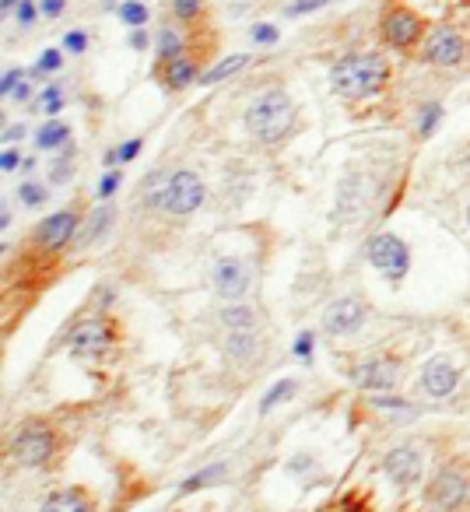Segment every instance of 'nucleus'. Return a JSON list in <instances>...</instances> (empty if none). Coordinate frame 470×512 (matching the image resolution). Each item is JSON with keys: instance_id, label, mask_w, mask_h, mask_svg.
<instances>
[{"instance_id": "nucleus-30", "label": "nucleus", "mask_w": 470, "mask_h": 512, "mask_svg": "<svg viewBox=\"0 0 470 512\" xmlns=\"http://www.w3.org/2000/svg\"><path fill=\"white\" fill-rule=\"evenodd\" d=\"M330 0H292L285 8V15L288 18H302V15H313V11H320V8H327Z\"/></svg>"}, {"instance_id": "nucleus-12", "label": "nucleus", "mask_w": 470, "mask_h": 512, "mask_svg": "<svg viewBox=\"0 0 470 512\" xmlns=\"http://www.w3.org/2000/svg\"><path fill=\"white\" fill-rule=\"evenodd\" d=\"M74 228H78V214L74 211H60V214H50V218L39 225V239H43L46 249H60L71 242Z\"/></svg>"}, {"instance_id": "nucleus-42", "label": "nucleus", "mask_w": 470, "mask_h": 512, "mask_svg": "<svg viewBox=\"0 0 470 512\" xmlns=\"http://www.w3.org/2000/svg\"><path fill=\"white\" fill-rule=\"evenodd\" d=\"M130 46H134V50H144V46H148V32H144V29L130 32Z\"/></svg>"}, {"instance_id": "nucleus-17", "label": "nucleus", "mask_w": 470, "mask_h": 512, "mask_svg": "<svg viewBox=\"0 0 470 512\" xmlns=\"http://www.w3.org/2000/svg\"><path fill=\"white\" fill-rule=\"evenodd\" d=\"M165 67V85L169 88H186V85H193V81H197V64H193L190 57H176V60H169V64H162Z\"/></svg>"}, {"instance_id": "nucleus-3", "label": "nucleus", "mask_w": 470, "mask_h": 512, "mask_svg": "<svg viewBox=\"0 0 470 512\" xmlns=\"http://www.w3.org/2000/svg\"><path fill=\"white\" fill-rule=\"evenodd\" d=\"M292 123H295V102L281 88L257 95L250 102V109H246V130L264 144H278L292 130Z\"/></svg>"}, {"instance_id": "nucleus-38", "label": "nucleus", "mask_w": 470, "mask_h": 512, "mask_svg": "<svg viewBox=\"0 0 470 512\" xmlns=\"http://www.w3.org/2000/svg\"><path fill=\"white\" fill-rule=\"evenodd\" d=\"M116 186H120V172H109V176H102L99 197H109V193H116Z\"/></svg>"}, {"instance_id": "nucleus-1", "label": "nucleus", "mask_w": 470, "mask_h": 512, "mask_svg": "<svg viewBox=\"0 0 470 512\" xmlns=\"http://www.w3.org/2000/svg\"><path fill=\"white\" fill-rule=\"evenodd\" d=\"M390 78V67L379 53H348L330 67V88L344 99H369Z\"/></svg>"}, {"instance_id": "nucleus-31", "label": "nucleus", "mask_w": 470, "mask_h": 512, "mask_svg": "<svg viewBox=\"0 0 470 512\" xmlns=\"http://www.w3.org/2000/svg\"><path fill=\"white\" fill-rule=\"evenodd\" d=\"M60 67H64V53L43 50V57H39V64H36V74H57Z\"/></svg>"}, {"instance_id": "nucleus-9", "label": "nucleus", "mask_w": 470, "mask_h": 512, "mask_svg": "<svg viewBox=\"0 0 470 512\" xmlns=\"http://www.w3.org/2000/svg\"><path fill=\"white\" fill-rule=\"evenodd\" d=\"M365 320H369V313H365V306L358 299H337V302H330L327 313H323V327L334 337L355 334Z\"/></svg>"}, {"instance_id": "nucleus-15", "label": "nucleus", "mask_w": 470, "mask_h": 512, "mask_svg": "<svg viewBox=\"0 0 470 512\" xmlns=\"http://www.w3.org/2000/svg\"><path fill=\"white\" fill-rule=\"evenodd\" d=\"M421 386H425V393H432V397H449V393L456 390V369L449 362H442V358H435V362H428L425 372H421Z\"/></svg>"}, {"instance_id": "nucleus-22", "label": "nucleus", "mask_w": 470, "mask_h": 512, "mask_svg": "<svg viewBox=\"0 0 470 512\" xmlns=\"http://www.w3.org/2000/svg\"><path fill=\"white\" fill-rule=\"evenodd\" d=\"M250 348H253V330H228V355L232 358H250Z\"/></svg>"}, {"instance_id": "nucleus-14", "label": "nucleus", "mask_w": 470, "mask_h": 512, "mask_svg": "<svg viewBox=\"0 0 470 512\" xmlns=\"http://www.w3.org/2000/svg\"><path fill=\"white\" fill-rule=\"evenodd\" d=\"M74 348L78 351H88V355H99V351H106L109 344H113V330H109L106 320H88L81 323L78 330H74Z\"/></svg>"}, {"instance_id": "nucleus-2", "label": "nucleus", "mask_w": 470, "mask_h": 512, "mask_svg": "<svg viewBox=\"0 0 470 512\" xmlns=\"http://www.w3.org/2000/svg\"><path fill=\"white\" fill-rule=\"evenodd\" d=\"M144 200L151 207L165 214H193L204 204V183H200L197 172H155V176L144 183Z\"/></svg>"}, {"instance_id": "nucleus-28", "label": "nucleus", "mask_w": 470, "mask_h": 512, "mask_svg": "<svg viewBox=\"0 0 470 512\" xmlns=\"http://www.w3.org/2000/svg\"><path fill=\"white\" fill-rule=\"evenodd\" d=\"M225 474V467H207V470H200L197 477H190V481H183V495H190V491H197V488H204V484H211V481H218V477Z\"/></svg>"}, {"instance_id": "nucleus-43", "label": "nucleus", "mask_w": 470, "mask_h": 512, "mask_svg": "<svg viewBox=\"0 0 470 512\" xmlns=\"http://www.w3.org/2000/svg\"><path fill=\"white\" fill-rule=\"evenodd\" d=\"M29 92H32V88H29V81H22V85H18V88H15V95H11V99L25 102V99H29Z\"/></svg>"}, {"instance_id": "nucleus-16", "label": "nucleus", "mask_w": 470, "mask_h": 512, "mask_svg": "<svg viewBox=\"0 0 470 512\" xmlns=\"http://www.w3.org/2000/svg\"><path fill=\"white\" fill-rule=\"evenodd\" d=\"M43 512H92V502H88L81 491H53L43 502Z\"/></svg>"}, {"instance_id": "nucleus-29", "label": "nucleus", "mask_w": 470, "mask_h": 512, "mask_svg": "<svg viewBox=\"0 0 470 512\" xmlns=\"http://www.w3.org/2000/svg\"><path fill=\"white\" fill-rule=\"evenodd\" d=\"M439 120H442V106H439V102H428V106L421 109L418 134H421V137H428V134H432V130H435V123H439Z\"/></svg>"}, {"instance_id": "nucleus-7", "label": "nucleus", "mask_w": 470, "mask_h": 512, "mask_svg": "<svg viewBox=\"0 0 470 512\" xmlns=\"http://www.w3.org/2000/svg\"><path fill=\"white\" fill-rule=\"evenodd\" d=\"M214 288H218V295H225V299H243L246 292H250V281H253V271L246 260H235V256H221L218 264H214Z\"/></svg>"}, {"instance_id": "nucleus-36", "label": "nucleus", "mask_w": 470, "mask_h": 512, "mask_svg": "<svg viewBox=\"0 0 470 512\" xmlns=\"http://www.w3.org/2000/svg\"><path fill=\"white\" fill-rule=\"evenodd\" d=\"M85 50H88L85 32H67V36H64V53H85Z\"/></svg>"}, {"instance_id": "nucleus-23", "label": "nucleus", "mask_w": 470, "mask_h": 512, "mask_svg": "<svg viewBox=\"0 0 470 512\" xmlns=\"http://www.w3.org/2000/svg\"><path fill=\"white\" fill-rule=\"evenodd\" d=\"M204 4L207 0H169L176 22H197V18L204 15Z\"/></svg>"}, {"instance_id": "nucleus-20", "label": "nucleus", "mask_w": 470, "mask_h": 512, "mask_svg": "<svg viewBox=\"0 0 470 512\" xmlns=\"http://www.w3.org/2000/svg\"><path fill=\"white\" fill-rule=\"evenodd\" d=\"M116 15H120V22L130 25V29H144V25H148V4H144V0H123L120 8H116Z\"/></svg>"}, {"instance_id": "nucleus-8", "label": "nucleus", "mask_w": 470, "mask_h": 512, "mask_svg": "<svg viewBox=\"0 0 470 512\" xmlns=\"http://www.w3.org/2000/svg\"><path fill=\"white\" fill-rule=\"evenodd\" d=\"M11 453H15V460H22L25 467H39V463L50 460L53 435L46 432L43 425H25L22 432L15 435V442H11Z\"/></svg>"}, {"instance_id": "nucleus-19", "label": "nucleus", "mask_w": 470, "mask_h": 512, "mask_svg": "<svg viewBox=\"0 0 470 512\" xmlns=\"http://www.w3.org/2000/svg\"><path fill=\"white\" fill-rule=\"evenodd\" d=\"M183 36H179L172 25H165L162 32H158V64H169V60L183 57Z\"/></svg>"}, {"instance_id": "nucleus-37", "label": "nucleus", "mask_w": 470, "mask_h": 512, "mask_svg": "<svg viewBox=\"0 0 470 512\" xmlns=\"http://www.w3.org/2000/svg\"><path fill=\"white\" fill-rule=\"evenodd\" d=\"M39 8H43V18H60L67 11V0H39Z\"/></svg>"}, {"instance_id": "nucleus-25", "label": "nucleus", "mask_w": 470, "mask_h": 512, "mask_svg": "<svg viewBox=\"0 0 470 512\" xmlns=\"http://www.w3.org/2000/svg\"><path fill=\"white\" fill-rule=\"evenodd\" d=\"M221 320H225L228 330H253V313L243 306H228L225 313H221Z\"/></svg>"}, {"instance_id": "nucleus-26", "label": "nucleus", "mask_w": 470, "mask_h": 512, "mask_svg": "<svg viewBox=\"0 0 470 512\" xmlns=\"http://www.w3.org/2000/svg\"><path fill=\"white\" fill-rule=\"evenodd\" d=\"M36 106H39V113H46V116H57L60 109H64V92H60L57 85H50L43 95H39V102H36Z\"/></svg>"}, {"instance_id": "nucleus-27", "label": "nucleus", "mask_w": 470, "mask_h": 512, "mask_svg": "<svg viewBox=\"0 0 470 512\" xmlns=\"http://www.w3.org/2000/svg\"><path fill=\"white\" fill-rule=\"evenodd\" d=\"M39 15H43V8H39L36 0H22L15 11V22L22 25V29H32V25L39 22Z\"/></svg>"}, {"instance_id": "nucleus-34", "label": "nucleus", "mask_w": 470, "mask_h": 512, "mask_svg": "<svg viewBox=\"0 0 470 512\" xmlns=\"http://www.w3.org/2000/svg\"><path fill=\"white\" fill-rule=\"evenodd\" d=\"M109 218H113V211H109V207H99V211H95V218H92V225H88V239H99V235L106 232Z\"/></svg>"}, {"instance_id": "nucleus-10", "label": "nucleus", "mask_w": 470, "mask_h": 512, "mask_svg": "<svg viewBox=\"0 0 470 512\" xmlns=\"http://www.w3.org/2000/svg\"><path fill=\"white\" fill-rule=\"evenodd\" d=\"M386 474H390L393 484H400V488H411V484L421 481V453L411 446H397L386 453Z\"/></svg>"}, {"instance_id": "nucleus-40", "label": "nucleus", "mask_w": 470, "mask_h": 512, "mask_svg": "<svg viewBox=\"0 0 470 512\" xmlns=\"http://www.w3.org/2000/svg\"><path fill=\"white\" fill-rule=\"evenodd\" d=\"M137 151H141V141H127L123 148H116V155H120V162H130Z\"/></svg>"}, {"instance_id": "nucleus-35", "label": "nucleus", "mask_w": 470, "mask_h": 512, "mask_svg": "<svg viewBox=\"0 0 470 512\" xmlns=\"http://www.w3.org/2000/svg\"><path fill=\"white\" fill-rule=\"evenodd\" d=\"M25 81V71L22 67H11L8 74H4V81H0V95H15V88Z\"/></svg>"}, {"instance_id": "nucleus-44", "label": "nucleus", "mask_w": 470, "mask_h": 512, "mask_svg": "<svg viewBox=\"0 0 470 512\" xmlns=\"http://www.w3.org/2000/svg\"><path fill=\"white\" fill-rule=\"evenodd\" d=\"M18 4H22V0H0V15H11V11H18Z\"/></svg>"}, {"instance_id": "nucleus-4", "label": "nucleus", "mask_w": 470, "mask_h": 512, "mask_svg": "<svg viewBox=\"0 0 470 512\" xmlns=\"http://www.w3.org/2000/svg\"><path fill=\"white\" fill-rule=\"evenodd\" d=\"M379 36L393 50H411L425 39V18L407 4H390L379 18Z\"/></svg>"}, {"instance_id": "nucleus-46", "label": "nucleus", "mask_w": 470, "mask_h": 512, "mask_svg": "<svg viewBox=\"0 0 470 512\" xmlns=\"http://www.w3.org/2000/svg\"><path fill=\"white\" fill-rule=\"evenodd\" d=\"M467 221H470V207H467Z\"/></svg>"}, {"instance_id": "nucleus-41", "label": "nucleus", "mask_w": 470, "mask_h": 512, "mask_svg": "<svg viewBox=\"0 0 470 512\" xmlns=\"http://www.w3.org/2000/svg\"><path fill=\"white\" fill-rule=\"evenodd\" d=\"M18 162H22V155H18V151H4V158H0V169L11 172V169H18Z\"/></svg>"}, {"instance_id": "nucleus-33", "label": "nucleus", "mask_w": 470, "mask_h": 512, "mask_svg": "<svg viewBox=\"0 0 470 512\" xmlns=\"http://www.w3.org/2000/svg\"><path fill=\"white\" fill-rule=\"evenodd\" d=\"M18 197H22L29 207H39L46 200V190H43V186H36V183H22V186H18Z\"/></svg>"}, {"instance_id": "nucleus-32", "label": "nucleus", "mask_w": 470, "mask_h": 512, "mask_svg": "<svg viewBox=\"0 0 470 512\" xmlns=\"http://www.w3.org/2000/svg\"><path fill=\"white\" fill-rule=\"evenodd\" d=\"M250 36H253V43H260V46H271V43H278V29H274L271 22H260V25H253V29H250Z\"/></svg>"}, {"instance_id": "nucleus-13", "label": "nucleus", "mask_w": 470, "mask_h": 512, "mask_svg": "<svg viewBox=\"0 0 470 512\" xmlns=\"http://www.w3.org/2000/svg\"><path fill=\"white\" fill-rule=\"evenodd\" d=\"M355 383L365 386V390H390L397 383V365L386 362V358H372V362L355 369Z\"/></svg>"}, {"instance_id": "nucleus-21", "label": "nucleus", "mask_w": 470, "mask_h": 512, "mask_svg": "<svg viewBox=\"0 0 470 512\" xmlns=\"http://www.w3.org/2000/svg\"><path fill=\"white\" fill-rule=\"evenodd\" d=\"M67 134H71V130H67V123H46L43 130H39L36 134V148H43V151H50V148H60V144L67 141Z\"/></svg>"}, {"instance_id": "nucleus-45", "label": "nucleus", "mask_w": 470, "mask_h": 512, "mask_svg": "<svg viewBox=\"0 0 470 512\" xmlns=\"http://www.w3.org/2000/svg\"><path fill=\"white\" fill-rule=\"evenodd\" d=\"M22 134H25L22 127H11V130H8V141H18V137H22Z\"/></svg>"}, {"instance_id": "nucleus-5", "label": "nucleus", "mask_w": 470, "mask_h": 512, "mask_svg": "<svg viewBox=\"0 0 470 512\" xmlns=\"http://www.w3.org/2000/svg\"><path fill=\"white\" fill-rule=\"evenodd\" d=\"M467 57V39L453 29V25H439L425 36L421 43V60L435 67H456Z\"/></svg>"}, {"instance_id": "nucleus-6", "label": "nucleus", "mask_w": 470, "mask_h": 512, "mask_svg": "<svg viewBox=\"0 0 470 512\" xmlns=\"http://www.w3.org/2000/svg\"><path fill=\"white\" fill-rule=\"evenodd\" d=\"M369 260L390 281L404 278L407 264H411V256H407V246L397 239V235H376V239H372V246H369Z\"/></svg>"}, {"instance_id": "nucleus-24", "label": "nucleus", "mask_w": 470, "mask_h": 512, "mask_svg": "<svg viewBox=\"0 0 470 512\" xmlns=\"http://www.w3.org/2000/svg\"><path fill=\"white\" fill-rule=\"evenodd\" d=\"M295 393V383L292 379H285V383H278V386H271V390H267V397L260 400V414H271L274 407L281 404V400H288Z\"/></svg>"}, {"instance_id": "nucleus-39", "label": "nucleus", "mask_w": 470, "mask_h": 512, "mask_svg": "<svg viewBox=\"0 0 470 512\" xmlns=\"http://www.w3.org/2000/svg\"><path fill=\"white\" fill-rule=\"evenodd\" d=\"M309 351H313V334H299V341H295V355L299 358H309Z\"/></svg>"}, {"instance_id": "nucleus-11", "label": "nucleus", "mask_w": 470, "mask_h": 512, "mask_svg": "<svg viewBox=\"0 0 470 512\" xmlns=\"http://www.w3.org/2000/svg\"><path fill=\"white\" fill-rule=\"evenodd\" d=\"M467 491H470V484L460 470H442L432 481V488H428V495H432V502L439 505V509H460V505L467 502Z\"/></svg>"}, {"instance_id": "nucleus-18", "label": "nucleus", "mask_w": 470, "mask_h": 512, "mask_svg": "<svg viewBox=\"0 0 470 512\" xmlns=\"http://www.w3.org/2000/svg\"><path fill=\"white\" fill-rule=\"evenodd\" d=\"M246 64H250V57H246V53H235V57H225L218 67H211L207 74H200V85H218V81H225V78H232V74H239Z\"/></svg>"}]
</instances>
